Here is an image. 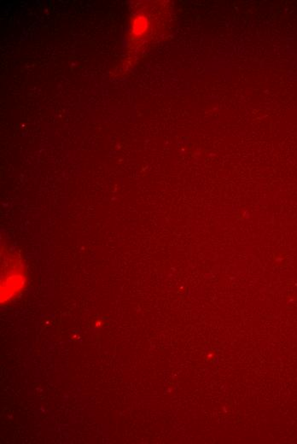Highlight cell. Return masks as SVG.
<instances>
[{"label": "cell", "mask_w": 297, "mask_h": 444, "mask_svg": "<svg viewBox=\"0 0 297 444\" xmlns=\"http://www.w3.org/2000/svg\"><path fill=\"white\" fill-rule=\"evenodd\" d=\"M26 271L18 255L5 252L2 257L1 304L18 297L26 285Z\"/></svg>", "instance_id": "obj_1"}, {"label": "cell", "mask_w": 297, "mask_h": 444, "mask_svg": "<svg viewBox=\"0 0 297 444\" xmlns=\"http://www.w3.org/2000/svg\"><path fill=\"white\" fill-rule=\"evenodd\" d=\"M150 23L146 17L138 16L132 20L131 33L132 37L139 39L147 33Z\"/></svg>", "instance_id": "obj_2"}]
</instances>
